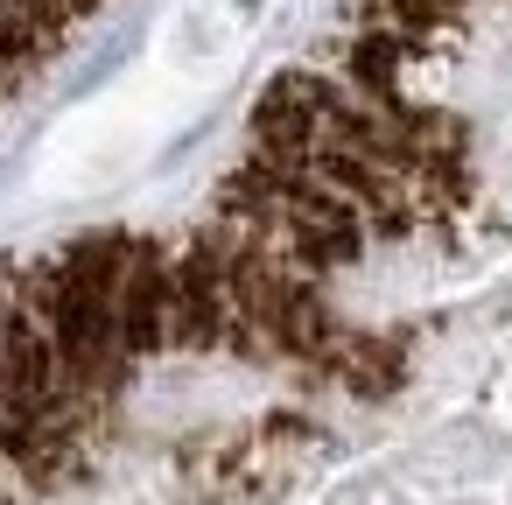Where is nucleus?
I'll list each match as a JSON object with an SVG mask.
<instances>
[{"instance_id":"7ed1b4c3","label":"nucleus","mask_w":512,"mask_h":505,"mask_svg":"<svg viewBox=\"0 0 512 505\" xmlns=\"http://www.w3.org/2000/svg\"><path fill=\"white\" fill-rule=\"evenodd\" d=\"M470 8L477 0H351L358 22H379V29H400L407 43L421 50H442L470 29Z\"/></svg>"},{"instance_id":"f257e3e1","label":"nucleus","mask_w":512,"mask_h":505,"mask_svg":"<svg viewBox=\"0 0 512 505\" xmlns=\"http://www.w3.org/2000/svg\"><path fill=\"white\" fill-rule=\"evenodd\" d=\"M148 239L155 232H71L64 246L15 260L29 309L50 323V337L64 344V358L92 400H120L141 372V351L127 337V281H134Z\"/></svg>"},{"instance_id":"20e7f679","label":"nucleus","mask_w":512,"mask_h":505,"mask_svg":"<svg viewBox=\"0 0 512 505\" xmlns=\"http://www.w3.org/2000/svg\"><path fill=\"white\" fill-rule=\"evenodd\" d=\"M99 0H0V22H8L15 36H29L43 57H57L85 22H92Z\"/></svg>"},{"instance_id":"f03ea898","label":"nucleus","mask_w":512,"mask_h":505,"mask_svg":"<svg viewBox=\"0 0 512 505\" xmlns=\"http://www.w3.org/2000/svg\"><path fill=\"white\" fill-rule=\"evenodd\" d=\"M428 50L421 43H407L400 29H379V22H358L351 15V29H344V43H337V71L358 85V92H372V99H400L407 92V71L421 64Z\"/></svg>"}]
</instances>
